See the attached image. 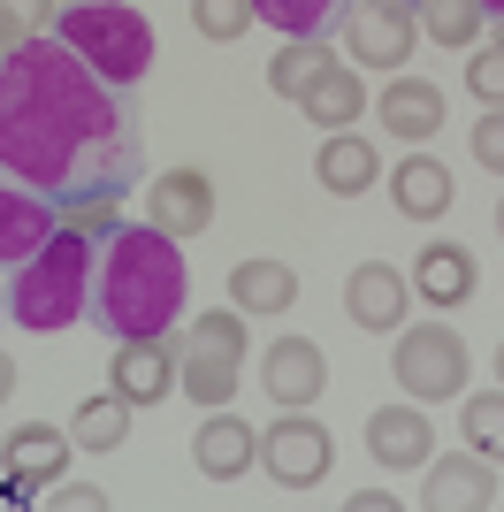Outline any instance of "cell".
Segmentation results:
<instances>
[{"instance_id": "1", "label": "cell", "mask_w": 504, "mask_h": 512, "mask_svg": "<svg viewBox=\"0 0 504 512\" xmlns=\"http://www.w3.org/2000/svg\"><path fill=\"white\" fill-rule=\"evenodd\" d=\"M0 169L46 192L62 214L123 199L146 169L138 92L107 85L54 31L0 62Z\"/></svg>"}, {"instance_id": "2", "label": "cell", "mask_w": 504, "mask_h": 512, "mask_svg": "<svg viewBox=\"0 0 504 512\" xmlns=\"http://www.w3.org/2000/svg\"><path fill=\"white\" fill-rule=\"evenodd\" d=\"M184 299H191V276H184V253H176L168 230H153V222H115V230L100 237L92 314L84 321H100L115 344L184 329Z\"/></svg>"}, {"instance_id": "3", "label": "cell", "mask_w": 504, "mask_h": 512, "mask_svg": "<svg viewBox=\"0 0 504 512\" xmlns=\"http://www.w3.org/2000/svg\"><path fill=\"white\" fill-rule=\"evenodd\" d=\"M115 222H123L115 199H100L84 214H62V230L8 276V321H23L31 337H54V329L92 314V268H100V237Z\"/></svg>"}, {"instance_id": "4", "label": "cell", "mask_w": 504, "mask_h": 512, "mask_svg": "<svg viewBox=\"0 0 504 512\" xmlns=\"http://www.w3.org/2000/svg\"><path fill=\"white\" fill-rule=\"evenodd\" d=\"M54 39L123 92H138V77L153 69V23L130 0H69L62 16H54Z\"/></svg>"}, {"instance_id": "5", "label": "cell", "mask_w": 504, "mask_h": 512, "mask_svg": "<svg viewBox=\"0 0 504 512\" xmlns=\"http://www.w3.org/2000/svg\"><path fill=\"white\" fill-rule=\"evenodd\" d=\"M184 337V375L176 390H191V406H230V390L245 383V314H191Z\"/></svg>"}, {"instance_id": "6", "label": "cell", "mask_w": 504, "mask_h": 512, "mask_svg": "<svg viewBox=\"0 0 504 512\" xmlns=\"http://www.w3.org/2000/svg\"><path fill=\"white\" fill-rule=\"evenodd\" d=\"M390 375L405 383L413 406H443L466 390V337L443 329V321H420V329H398V352H390Z\"/></svg>"}, {"instance_id": "7", "label": "cell", "mask_w": 504, "mask_h": 512, "mask_svg": "<svg viewBox=\"0 0 504 512\" xmlns=\"http://www.w3.org/2000/svg\"><path fill=\"white\" fill-rule=\"evenodd\" d=\"M329 459H336V444L306 406H283V421L260 428V467H268L283 490H314L321 474H329Z\"/></svg>"}, {"instance_id": "8", "label": "cell", "mask_w": 504, "mask_h": 512, "mask_svg": "<svg viewBox=\"0 0 504 512\" xmlns=\"http://www.w3.org/2000/svg\"><path fill=\"white\" fill-rule=\"evenodd\" d=\"M115 398H123L130 413H146V406H161L168 390H176V375H184V337L168 329V337H130V344H115Z\"/></svg>"}, {"instance_id": "9", "label": "cell", "mask_w": 504, "mask_h": 512, "mask_svg": "<svg viewBox=\"0 0 504 512\" xmlns=\"http://www.w3.org/2000/svg\"><path fill=\"white\" fill-rule=\"evenodd\" d=\"M54 230H62V207H54L46 192H31L23 176L0 169V276H16Z\"/></svg>"}, {"instance_id": "10", "label": "cell", "mask_w": 504, "mask_h": 512, "mask_svg": "<svg viewBox=\"0 0 504 512\" xmlns=\"http://www.w3.org/2000/svg\"><path fill=\"white\" fill-rule=\"evenodd\" d=\"M344 39H352L359 69H405L420 23H413V8H398V0H359L352 16H344Z\"/></svg>"}, {"instance_id": "11", "label": "cell", "mask_w": 504, "mask_h": 512, "mask_svg": "<svg viewBox=\"0 0 504 512\" xmlns=\"http://www.w3.org/2000/svg\"><path fill=\"white\" fill-rule=\"evenodd\" d=\"M321 383H329V360H321L314 337H275L260 352V390H268L275 406H314Z\"/></svg>"}, {"instance_id": "12", "label": "cell", "mask_w": 504, "mask_h": 512, "mask_svg": "<svg viewBox=\"0 0 504 512\" xmlns=\"http://www.w3.org/2000/svg\"><path fill=\"white\" fill-rule=\"evenodd\" d=\"M146 222H153V230H168L176 245H184V237H199V230L214 222V184H207L199 169H168L161 184L146 192Z\"/></svg>"}, {"instance_id": "13", "label": "cell", "mask_w": 504, "mask_h": 512, "mask_svg": "<svg viewBox=\"0 0 504 512\" xmlns=\"http://www.w3.org/2000/svg\"><path fill=\"white\" fill-rule=\"evenodd\" d=\"M69 444H77V436H62L54 421H23L16 436L0 444V474L23 482V490H46V482L69 474Z\"/></svg>"}, {"instance_id": "14", "label": "cell", "mask_w": 504, "mask_h": 512, "mask_svg": "<svg viewBox=\"0 0 504 512\" xmlns=\"http://www.w3.org/2000/svg\"><path fill=\"white\" fill-rule=\"evenodd\" d=\"M420 505H436V512H482V505H504L497 467H489L482 451H466V459H428V490H420Z\"/></svg>"}, {"instance_id": "15", "label": "cell", "mask_w": 504, "mask_h": 512, "mask_svg": "<svg viewBox=\"0 0 504 512\" xmlns=\"http://www.w3.org/2000/svg\"><path fill=\"white\" fill-rule=\"evenodd\" d=\"M405 299H413V283L398 276V268H382V260H367V268H352L344 276V314L359 321V329H405Z\"/></svg>"}, {"instance_id": "16", "label": "cell", "mask_w": 504, "mask_h": 512, "mask_svg": "<svg viewBox=\"0 0 504 512\" xmlns=\"http://www.w3.org/2000/svg\"><path fill=\"white\" fill-rule=\"evenodd\" d=\"M367 451L382 467H428L436 459V428L420 406H375L367 413Z\"/></svg>"}, {"instance_id": "17", "label": "cell", "mask_w": 504, "mask_h": 512, "mask_svg": "<svg viewBox=\"0 0 504 512\" xmlns=\"http://www.w3.org/2000/svg\"><path fill=\"white\" fill-rule=\"evenodd\" d=\"M405 283H413L428 306H466V299H474V283H482V268H474L466 245L443 237V245H428V253L413 260V276H405Z\"/></svg>"}, {"instance_id": "18", "label": "cell", "mask_w": 504, "mask_h": 512, "mask_svg": "<svg viewBox=\"0 0 504 512\" xmlns=\"http://www.w3.org/2000/svg\"><path fill=\"white\" fill-rule=\"evenodd\" d=\"M191 459H199V474L207 482H237V474L260 459V428L237 421V413H214L207 428H199V444H191Z\"/></svg>"}, {"instance_id": "19", "label": "cell", "mask_w": 504, "mask_h": 512, "mask_svg": "<svg viewBox=\"0 0 504 512\" xmlns=\"http://www.w3.org/2000/svg\"><path fill=\"white\" fill-rule=\"evenodd\" d=\"M314 169H321V184L329 192H375V176H382V153H375V138H359V130H329L321 138V153H314Z\"/></svg>"}, {"instance_id": "20", "label": "cell", "mask_w": 504, "mask_h": 512, "mask_svg": "<svg viewBox=\"0 0 504 512\" xmlns=\"http://www.w3.org/2000/svg\"><path fill=\"white\" fill-rule=\"evenodd\" d=\"M390 199H398V214H413V222H436L443 207H451V169L443 161H428V153H405L398 169H390Z\"/></svg>"}, {"instance_id": "21", "label": "cell", "mask_w": 504, "mask_h": 512, "mask_svg": "<svg viewBox=\"0 0 504 512\" xmlns=\"http://www.w3.org/2000/svg\"><path fill=\"white\" fill-rule=\"evenodd\" d=\"M382 130H398V138H428V130H443V92L428 85V77H390L382 85Z\"/></svg>"}, {"instance_id": "22", "label": "cell", "mask_w": 504, "mask_h": 512, "mask_svg": "<svg viewBox=\"0 0 504 512\" xmlns=\"http://www.w3.org/2000/svg\"><path fill=\"white\" fill-rule=\"evenodd\" d=\"M298 299V276L283 260H237L230 268V306L237 314H291Z\"/></svg>"}, {"instance_id": "23", "label": "cell", "mask_w": 504, "mask_h": 512, "mask_svg": "<svg viewBox=\"0 0 504 512\" xmlns=\"http://www.w3.org/2000/svg\"><path fill=\"white\" fill-rule=\"evenodd\" d=\"M352 8L359 0H252V23H275L283 39H329V31H344Z\"/></svg>"}, {"instance_id": "24", "label": "cell", "mask_w": 504, "mask_h": 512, "mask_svg": "<svg viewBox=\"0 0 504 512\" xmlns=\"http://www.w3.org/2000/svg\"><path fill=\"white\" fill-rule=\"evenodd\" d=\"M298 107H306V123H314V130H352L359 107H367V85H359V69L336 62V69H321V77H314V92H306Z\"/></svg>"}, {"instance_id": "25", "label": "cell", "mask_w": 504, "mask_h": 512, "mask_svg": "<svg viewBox=\"0 0 504 512\" xmlns=\"http://www.w3.org/2000/svg\"><path fill=\"white\" fill-rule=\"evenodd\" d=\"M321 69H336L329 39H291V46H283V54L268 62V92H275V100H306Z\"/></svg>"}, {"instance_id": "26", "label": "cell", "mask_w": 504, "mask_h": 512, "mask_svg": "<svg viewBox=\"0 0 504 512\" xmlns=\"http://www.w3.org/2000/svg\"><path fill=\"white\" fill-rule=\"evenodd\" d=\"M69 436H77L84 451H115L130 436V406L107 390V398H92V406H77V421H69Z\"/></svg>"}, {"instance_id": "27", "label": "cell", "mask_w": 504, "mask_h": 512, "mask_svg": "<svg viewBox=\"0 0 504 512\" xmlns=\"http://www.w3.org/2000/svg\"><path fill=\"white\" fill-rule=\"evenodd\" d=\"M420 8H428L420 31H428L436 46H474L482 39V8H474V0H420Z\"/></svg>"}, {"instance_id": "28", "label": "cell", "mask_w": 504, "mask_h": 512, "mask_svg": "<svg viewBox=\"0 0 504 512\" xmlns=\"http://www.w3.org/2000/svg\"><path fill=\"white\" fill-rule=\"evenodd\" d=\"M459 428H466V444L482 451V459H504V390L466 398V406H459Z\"/></svg>"}, {"instance_id": "29", "label": "cell", "mask_w": 504, "mask_h": 512, "mask_svg": "<svg viewBox=\"0 0 504 512\" xmlns=\"http://www.w3.org/2000/svg\"><path fill=\"white\" fill-rule=\"evenodd\" d=\"M191 23H199V39H237V31H252V0H191Z\"/></svg>"}, {"instance_id": "30", "label": "cell", "mask_w": 504, "mask_h": 512, "mask_svg": "<svg viewBox=\"0 0 504 512\" xmlns=\"http://www.w3.org/2000/svg\"><path fill=\"white\" fill-rule=\"evenodd\" d=\"M466 85H474V100H482V107H504V46L474 54V69H466Z\"/></svg>"}, {"instance_id": "31", "label": "cell", "mask_w": 504, "mask_h": 512, "mask_svg": "<svg viewBox=\"0 0 504 512\" xmlns=\"http://www.w3.org/2000/svg\"><path fill=\"white\" fill-rule=\"evenodd\" d=\"M474 161H482L489 176H504V107H489L482 123H474Z\"/></svg>"}, {"instance_id": "32", "label": "cell", "mask_w": 504, "mask_h": 512, "mask_svg": "<svg viewBox=\"0 0 504 512\" xmlns=\"http://www.w3.org/2000/svg\"><path fill=\"white\" fill-rule=\"evenodd\" d=\"M0 8H8L23 31H54V16H62V0H0Z\"/></svg>"}, {"instance_id": "33", "label": "cell", "mask_w": 504, "mask_h": 512, "mask_svg": "<svg viewBox=\"0 0 504 512\" xmlns=\"http://www.w3.org/2000/svg\"><path fill=\"white\" fill-rule=\"evenodd\" d=\"M54 505H69V512H100V505H107V497H100V490H92V482H69V490H62V497H54Z\"/></svg>"}, {"instance_id": "34", "label": "cell", "mask_w": 504, "mask_h": 512, "mask_svg": "<svg viewBox=\"0 0 504 512\" xmlns=\"http://www.w3.org/2000/svg\"><path fill=\"white\" fill-rule=\"evenodd\" d=\"M352 512H398V497H382V490H359V497H344Z\"/></svg>"}, {"instance_id": "35", "label": "cell", "mask_w": 504, "mask_h": 512, "mask_svg": "<svg viewBox=\"0 0 504 512\" xmlns=\"http://www.w3.org/2000/svg\"><path fill=\"white\" fill-rule=\"evenodd\" d=\"M16 46H23V23L8 16V8H0V62H8V54H16Z\"/></svg>"}, {"instance_id": "36", "label": "cell", "mask_w": 504, "mask_h": 512, "mask_svg": "<svg viewBox=\"0 0 504 512\" xmlns=\"http://www.w3.org/2000/svg\"><path fill=\"white\" fill-rule=\"evenodd\" d=\"M8 398H16V360L0 352V406H8Z\"/></svg>"}, {"instance_id": "37", "label": "cell", "mask_w": 504, "mask_h": 512, "mask_svg": "<svg viewBox=\"0 0 504 512\" xmlns=\"http://www.w3.org/2000/svg\"><path fill=\"white\" fill-rule=\"evenodd\" d=\"M482 8V23H504V0H474Z\"/></svg>"}, {"instance_id": "38", "label": "cell", "mask_w": 504, "mask_h": 512, "mask_svg": "<svg viewBox=\"0 0 504 512\" xmlns=\"http://www.w3.org/2000/svg\"><path fill=\"white\" fill-rule=\"evenodd\" d=\"M0 321H8V276H0Z\"/></svg>"}, {"instance_id": "39", "label": "cell", "mask_w": 504, "mask_h": 512, "mask_svg": "<svg viewBox=\"0 0 504 512\" xmlns=\"http://www.w3.org/2000/svg\"><path fill=\"white\" fill-rule=\"evenodd\" d=\"M497 390H504V344H497Z\"/></svg>"}, {"instance_id": "40", "label": "cell", "mask_w": 504, "mask_h": 512, "mask_svg": "<svg viewBox=\"0 0 504 512\" xmlns=\"http://www.w3.org/2000/svg\"><path fill=\"white\" fill-rule=\"evenodd\" d=\"M497 237H504V199H497Z\"/></svg>"}, {"instance_id": "41", "label": "cell", "mask_w": 504, "mask_h": 512, "mask_svg": "<svg viewBox=\"0 0 504 512\" xmlns=\"http://www.w3.org/2000/svg\"><path fill=\"white\" fill-rule=\"evenodd\" d=\"M398 8H420V0H398Z\"/></svg>"}, {"instance_id": "42", "label": "cell", "mask_w": 504, "mask_h": 512, "mask_svg": "<svg viewBox=\"0 0 504 512\" xmlns=\"http://www.w3.org/2000/svg\"><path fill=\"white\" fill-rule=\"evenodd\" d=\"M497 46H504V23H497Z\"/></svg>"}]
</instances>
